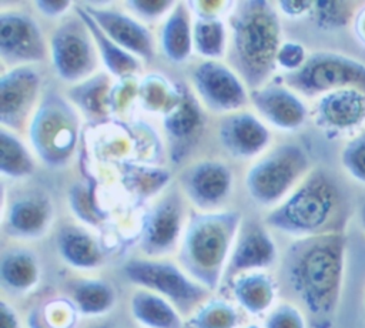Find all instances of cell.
<instances>
[{"mask_svg": "<svg viewBox=\"0 0 365 328\" xmlns=\"http://www.w3.org/2000/svg\"><path fill=\"white\" fill-rule=\"evenodd\" d=\"M346 265V237L341 231L299 238L282 260V277L312 328H332Z\"/></svg>", "mask_w": 365, "mask_h": 328, "instance_id": "cell-1", "label": "cell"}, {"mask_svg": "<svg viewBox=\"0 0 365 328\" xmlns=\"http://www.w3.org/2000/svg\"><path fill=\"white\" fill-rule=\"evenodd\" d=\"M230 61L254 90L271 76L279 51L281 26L268 1H240L231 16Z\"/></svg>", "mask_w": 365, "mask_h": 328, "instance_id": "cell-2", "label": "cell"}, {"mask_svg": "<svg viewBox=\"0 0 365 328\" xmlns=\"http://www.w3.org/2000/svg\"><path fill=\"white\" fill-rule=\"evenodd\" d=\"M240 228L241 214L237 211L191 214L178 251L182 270L210 291L217 289Z\"/></svg>", "mask_w": 365, "mask_h": 328, "instance_id": "cell-3", "label": "cell"}, {"mask_svg": "<svg viewBox=\"0 0 365 328\" xmlns=\"http://www.w3.org/2000/svg\"><path fill=\"white\" fill-rule=\"evenodd\" d=\"M341 195L335 181L324 170H315L267 215V225L295 238L332 232Z\"/></svg>", "mask_w": 365, "mask_h": 328, "instance_id": "cell-4", "label": "cell"}, {"mask_svg": "<svg viewBox=\"0 0 365 328\" xmlns=\"http://www.w3.org/2000/svg\"><path fill=\"white\" fill-rule=\"evenodd\" d=\"M123 272L131 284L161 295L188 317L208 299L211 292L191 278L180 264L167 260L134 258L125 262Z\"/></svg>", "mask_w": 365, "mask_h": 328, "instance_id": "cell-5", "label": "cell"}, {"mask_svg": "<svg viewBox=\"0 0 365 328\" xmlns=\"http://www.w3.org/2000/svg\"><path fill=\"white\" fill-rule=\"evenodd\" d=\"M29 134L36 153L46 164L64 165L77 145L78 117L61 96L48 93L31 117Z\"/></svg>", "mask_w": 365, "mask_h": 328, "instance_id": "cell-6", "label": "cell"}, {"mask_svg": "<svg viewBox=\"0 0 365 328\" xmlns=\"http://www.w3.org/2000/svg\"><path fill=\"white\" fill-rule=\"evenodd\" d=\"M285 81L308 97L348 88L365 93V63L335 51H317L308 56L301 68L288 73Z\"/></svg>", "mask_w": 365, "mask_h": 328, "instance_id": "cell-7", "label": "cell"}, {"mask_svg": "<svg viewBox=\"0 0 365 328\" xmlns=\"http://www.w3.org/2000/svg\"><path fill=\"white\" fill-rule=\"evenodd\" d=\"M308 168L309 158L299 145H278L250 168L247 190L259 204H275L308 175Z\"/></svg>", "mask_w": 365, "mask_h": 328, "instance_id": "cell-8", "label": "cell"}, {"mask_svg": "<svg viewBox=\"0 0 365 328\" xmlns=\"http://www.w3.org/2000/svg\"><path fill=\"white\" fill-rule=\"evenodd\" d=\"M94 40L80 19L64 21L51 36V60L57 74L67 81H78L97 66Z\"/></svg>", "mask_w": 365, "mask_h": 328, "instance_id": "cell-9", "label": "cell"}, {"mask_svg": "<svg viewBox=\"0 0 365 328\" xmlns=\"http://www.w3.org/2000/svg\"><path fill=\"white\" fill-rule=\"evenodd\" d=\"M184 228L182 200L177 191H171L148 211L140 248L148 258L164 257L180 245Z\"/></svg>", "mask_w": 365, "mask_h": 328, "instance_id": "cell-10", "label": "cell"}, {"mask_svg": "<svg viewBox=\"0 0 365 328\" xmlns=\"http://www.w3.org/2000/svg\"><path fill=\"white\" fill-rule=\"evenodd\" d=\"M0 56L6 64L24 66L46 57V43L37 23L20 11L0 14Z\"/></svg>", "mask_w": 365, "mask_h": 328, "instance_id": "cell-11", "label": "cell"}, {"mask_svg": "<svg viewBox=\"0 0 365 328\" xmlns=\"http://www.w3.org/2000/svg\"><path fill=\"white\" fill-rule=\"evenodd\" d=\"M192 80L198 96L214 111H234L245 106L247 94L238 74L215 60L195 67Z\"/></svg>", "mask_w": 365, "mask_h": 328, "instance_id": "cell-12", "label": "cell"}, {"mask_svg": "<svg viewBox=\"0 0 365 328\" xmlns=\"http://www.w3.org/2000/svg\"><path fill=\"white\" fill-rule=\"evenodd\" d=\"M277 260V245L269 232L257 222L241 225L222 277L224 285L242 274L261 271Z\"/></svg>", "mask_w": 365, "mask_h": 328, "instance_id": "cell-13", "label": "cell"}, {"mask_svg": "<svg viewBox=\"0 0 365 328\" xmlns=\"http://www.w3.org/2000/svg\"><path fill=\"white\" fill-rule=\"evenodd\" d=\"M40 90L38 74L27 67H14L0 77V121L4 128L20 130L33 110Z\"/></svg>", "mask_w": 365, "mask_h": 328, "instance_id": "cell-14", "label": "cell"}, {"mask_svg": "<svg viewBox=\"0 0 365 328\" xmlns=\"http://www.w3.org/2000/svg\"><path fill=\"white\" fill-rule=\"evenodd\" d=\"M315 120L328 134H356L365 127V93L348 88L321 96Z\"/></svg>", "mask_w": 365, "mask_h": 328, "instance_id": "cell-15", "label": "cell"}, {"mask_svg": "<svg viewBox=\"0 0 365 328\" xmlns=\"http://www.w3.org/2000/svg\"><path fill=\"white\" fill-rule=\"evenodd\" d=\"M181 185L187 197L202 210L220 205L231 190V171L220 161H201L181 177Z\"/></svg>", "mask_w": 365, "mask_h": 328, "instance_id": "cell-16", "label": "cell"}, {"mask_svg": "<svg viewBox=\"0 0 365 328\" xmlns=\"http://www.w3.org/2000/svg\"><path fill=\"white\" fill-rule=\"evenodd\" d=\"M98 27L120 47L143 58H153L154 43L151 33L133 17L117 10L83 6Z\"/></svg>", "mask_w": 365, "mask_h": 328, "instance_id": "cell-17", "label": "cell"}, {"mask_svg": "<svg viewBox=\"0 0 365 328\" xmlns=\"http://www.w3.org/2000/svg\"><path fill=\"white\" fill-rule=\"evenodd\" d=\"M251 100L264 118L282 130H297L308 117L304 101L294 91L281 86L257 88L252 91Z\"/></svg>", "mask_w": 365, "mask_h": 328, "instance_id": "cell-18", "label": "cell"}, {"mask_svg": "<svg viewBox=\"0 0 365 328\" xmlns=\"http://www.w3.org/2000/svg\"><path fill=\"white\" fill-rule=\"evenodd\" d=\"M220 140L231 155L247 158L265 148L269 141V133L252 114L237 113L221 121Z\"/></svg>", "mask_w": 365, "mask_h": 328, "instance_id": "cell-19", "label": "cell"}, {"mask_svg": "<svg viewBox=\"0 0 365 328\" xmlns=\"http://www.w3.org/2000/svg\"><path fill=\"white\" fill-rule=\"evenodd\" d=\"M50 220L51 208L46 198L24 195L13 201L9 207L3 220V230L13 238H38L47 231Z\"/></svg>", "mask_w": 365, "mask_h": 328, "instance_id": "cell-20", "label": "cell"}, {"mask_svg": "<svg viewBox=\"0 0 365 328\" xmlns=\"http://www.w3.org/2000/svg\"><path fill=\"white\" fill-rule=\"evenodd\" d=\"M164 127L171 141L173 157L180 160L195 143L202 127L201 111L192 96L182 90L164 118Z\"/></svg>", "mask_w": 365, "mask_h": 328, "instance_id": "cell-21", "label": "cell"}, {"mask_svg": "<svg viewBox=\"0 0 365 328\" xmlns=\"http://www.w3.org/2000/svg\"><path fill=\"white\" fill-rule=\"evenodd\" d=\"M130 312L143 328H185L182 314L161 295L137 289L130 298Z\"/></svg>", "mask_w": 365, "mask_h": 328, "instance_id": "cell-22", "label": "cell"}, {"mask_svg": "<svg viewBox=\"0 0 365 328\" xmlns=\"http://www.w3.org/2000/svg\"><path fill=\"white\" fill-rule=\"evenodd\" d=\"M230 287L234 298L247 312L261 315L272 309L277 287L268 274L262 271L247 272L238 275Z\"/></svg>", "mask_w": 365, "mask_h": 328, "instance_id": "cell-23", "label": "cell"}, {"mask_svg": "<svg viewBox=\"0 0 365 328\" xmlns=\"http://www.w3.org/2000/svg\"><path fill=\"white\" fill-rule=\"evenodd\" d=\"M40 278L36 255L24 248H10L1 254L0 281L13 294H24L34 288Z\"/></svg>", "mask_w": 365, "mask_h": 328, "instance_id": "cell-24", "label": "cell"}, {"mask_svg": "<svg viewBox=\"0 0 365 328\" xmlns=\"http://www.w3.org/2000/svg\"><path fill=\"white\" fill-rule=\"evenodd\" d=\"M57 248L64 262L77 270H94L103 262L97 241L80 227H63L57 237Z\"/></svg>", "mask_w": 365, "mask_h": 328, "instance_id": "cell-25", "label": "cell"}, {"mask_svg": "<svg viewBox=\"0 0 365 328\" xmlns=\"http://www.w3.org/2000/svg\"><path fill=\"white\" fill-rule=\"evenodd\" d=\"M194 44L190 13L184 3H177L161 30V47L168 60L180 63L188 58Z\"/></svg>", "mask_w": 365, "mask_h": 328, "instance_id": "cell-26", "label": "cell"}, {"mask_svg": "<svg viewBox=\"0 0 365 328\" xmlns=\"http://www.w3.org/2000/svg\"><path fill=\"white\" fill-rule=\"evenodd\" d=\"M71 302L78 314L98 317L107 314L115 304L114 288L103 280L84 278L70 284Z\"/></svg>", "mask_w": 365, "mask_h": 328, "instance_id": "cell-27", "label": "cell"}, {"mask_svg": "<svg viewBox=\"0 0 365 328\" xmlns=\"http://www.w3.org/2000/svg\"><path fill=\"white\" fill-rule=\"evenodd\" d=\"M76 11H77L78 17L88 27L90 34L94 40L96 48L98 50L104 64L113 74L124 77V76L134 73L138 68V61L135 60V57L131 53H128L127 50H124L123 47H120L117 43H114L98 27V24L91 19V16L84 10L83 6H76Z\"/></svg>", "mask_w": 365, "mask_h": 328, "instance_id": "cell-28", "label": "cell"}, {"mask_svg": "<svg viewBox=\"0 0 365 328\" xmlns=\"http://www.w3.org/2000/svg\"><path fill=\"white\" fill-rule=\"evenodd\" d=\"M240 314L225 299H207L185 321V328H237Z\"/></svg>", "mask_w": 365, "mask_h": 328, "instance_id": "cell-29", "label": "cell"}, {"mask_svg": "<svg viewBox=\"0 0 365 328\" xmlns=\"http://www.w3.org/2000/svg\"><path fill=\"white\" fill-rule=\"evenodd\" d=\"M34 165L30 154L21 141L7 128L0 131V170L10 178H20L31 174Z\"/></svg>", "mask_w": 365, "mask_h": 328, "instance_id": "cell-30", "label": "cell"}, {"mask_svg": "<svg viewBox=\"0 0 365 328\" xmlns=\"http://www.w3.org/2000/svg\"><path fill=\"white\" fill-rule=\"evenodd\" d=\"M195 50L211 58L221 57L225 50V27L222 21L212 16H204L198 19L192 29Z\"/></svg>", "mask_w": 365, "mask_h": 328, "instance_id": "cell-31", "label": "cell"}, {"mask_svg": "<svg viewBox=\"0 0 365 328\" xmlns=\"http://www.w3.org/2000/svg\"><path fill=\"white\" fill-rule=\"evenodd\" d=\"M77 308L71 301L60 299L46 304L38 312L31 314L30 328H76Z\"/></svg>", "mask_w": 365, "mask_h": 328, "instance_id": "cell-32", "label": "cell"}, {"mask_svg": "<svg viewBox=\"0 0 365 328\" xmlns=\"http://www.w3.org/2000/svg\"><path fill=\"white\" fill-rule=\"evenodd\" d=\"M107 87L108 78L104 74H98L76 86L70 96L86 113L100 116L104 111Z\"/></svg>", "mask_w": 365, "mask_h": 328, "instance_id": "cell-33", "label": "cell"}, {"mask_svg": "<svg viewBox=\"0 0 365 328\" xmlns=\"http://www.w3.org/2000/svg\"><path fill=\"white\" fill-rule=\"evenodd\" d=\"M355 6L345 1H314L312 17L318 27L324 30H338L345 27L355 16Z\"/></svg>", "mask_w": 365, "mask_h": 328, "instance_id": "cell-34", "label": "cell"}, {"mask_svg": "<svg viewBox=\"0 0 365 328\" xmlns=\"http://www.w3.org/2000/svg\"><path fill=\"white\" fill-rule=\"evenodd\" d=\"M341 164L349 177L365 185V127L354 134L344 145Z\"/></svg>", "mask_w": 365, "mask_h": 328, "instance_id": "cell-35", "label": "cell"}, {"mask_svg": "<svg viewBox=\"0 0 365 328\" xmlns=\"http://www.w3.org/2000/svg\"><path fill=\"white\" fill-rule=\"evenodd\" d=\"M262 328H308V318L295 304L282 302L268 311Z\"/></svg>", "mask_w": 365, "mask_h": 328, "instance_id": "cell-36", "label": "cell"}, {"mask_svg": "<svg viewBox=\"0 0 365 328\" xmlns=\"http://www.w3.org/2000/svg\"><path fill=\"white\" fill-rule=\"evenodd\" d=\"M70 203H71L73 211L81 221H84L90 225H97L104 220L103 211L96 205V203L91 198L87 188H84L81 185L74 187L71 190Z\"/></svg>", "mask_w": 365, "mask_h": 328, "instance_id": "cell-37", "label": "cell"}, {"mask_svg": "<svg viewBox=\"0 0 365 328\" xmlns=\"http://www.w3.org/2000/svg\"><path fill=\"white\" fill-rule=\"evenodd\" d=\"M307 58H308V56H307L302 44L288 41L279 47V51L277 56V63L281 67H284L285 70H288V73H292V71H297L298 68H301L304 66V63L307 61Z\"/></svg>", "mask_w": 365, "mask_h": 328, "instance_id": "cell-38", "label": "cell"}, {"mask_svg": "<svg viewBox=\"0 0 365 328\" xmlns=\"http://www.w3.org/2000/svg\"><path fill=\"white\" fill-rule=\"evenodd\" d=\"M130 9H133L138 16L144 17V19H155L158 16H161L163 13H165L167 10H170L174 4L173 1H135L131 0L128 1Z\"/></svg>", "mask_w": 365, "mask_h": 328, "instance_id": "cell-39", "label": "cell"}, {"mask_svg": "<svg viewBox=\"0 0 365 328\" xmlns=\"http://www.w3.org/2000/svg\"><path fill=\"white\" fill-rule=\"evenodd\" d=\"M144 97L148 107L160 108L167 100V91L161 83H151V80L147 78L144 86Z\"/></svg>", "mask_w": 365, "mask_h": 328, "instance_id": "cell-40", "label": "cell"}, {"mask_svg": "<svg viewBox=\"0 0 365 328\" xmlns=\"http://www.w3.org/2000/svg\"><path fill=\"white\" fill-rule=\"evenodd\" d=\"M0 328H21L16 309L4 299L0 302Z\"/></svg>", "mask_w": 365, "mask_h": 328, "instance_id": "cell-41", "label": "cell"}, {"mask_svg": "<svg viewBox=\"0 0 365 328\" xmlns=\"http://www.w3.org/2000/svg\"><path fill=\"white\" fill-rule=\"evenodd\" d=\"M36 7L44 16L56 17V16L63 14L70 7V3L64 1V0H58V1H54V0H40V1H36Z\"/></svg>", "mask_w": 365, "mask_h": 328, "instance_id": "cell-42", "label": "cell"}, {"mask_svg": "<svg viewBox=\"0 0 365 328\" xmlns=\"http://www.w3.org/2000/svg\"><path fill=\"white\" fill-rule=\"evenodd\" d=\"M278 6L287 16L298 17V16H302V14L311 11L314 3L312 1H292V0H289V1H279Z\"/></svg>", "mask_w": 365, "mask_h": 328, "instance_id": "cell-43", "label": "cell"}, {"mask_svg": "<svg viewBox=\"0 0 365 328\" xmlns=\"http://www.w3.org/2000/svg\"><path fill=\"white\" fill-rule=\"evenodd\" d=\"M352 33L356 41L365 47V4L358 7L352 19Z\"/></svg>", "mask_w": 365, "mask_h": 328, "instance_id": "cell-44", "label": "cell"}, {"mask_svg": "<svg viewBox=\"0 0 365 328\" xmlns=\"http://www.w3.org/2000/svg\"><path fill=\"white\" fill-rule=\"evenodd\" d=\"M358 220H359V225L362 228V231L365 232V201L361 204L359 207V212H358Z\"/></svg>", "mask_w": 365, "mask_h": 328, "instance_id": "cell-45", "label": "cell"}, {"mask_svg": "<svg viewBox=\"0 0 365 328\" xmlns=\"http://www.w3.org/2000/svg\"><path fill=\"white\" fill-rule=\"evenodd\" d=\"M90 328H113L110 324H100V325H94V327H90Z\"/></svg>", "mask_w": 365, "mask_h": 328, "instance_id": "cell-46", "label": "cell"}, {"mask_svg": "<svg viewBox=\"0 0 365 328\" xmlns=\"http://www.w3.org/2000/svg\"><path fill=\"white\" fill-rule=\"evenodd\" d=\"M244 328H262V327H259V325H257V324H250V325H247V327H244Z\"/></svg>", "mask_w": 365, "mask_h": 328, "instance_id": "cell-47", "label": "cell"}, {"mask_svg": "<svg viewBox=\"0 0 365 328\" xmlns=\"http://www.w3.org/2000/svg\"><path fill=\"white\" fill-rule=\"evenodd\" d=\"M364 309H365V298H364Z\"/></svg>", "mask_w": 365, "mask_h": 328, "instance_id": "cell-48", "label": "cell"}]
</instances>
